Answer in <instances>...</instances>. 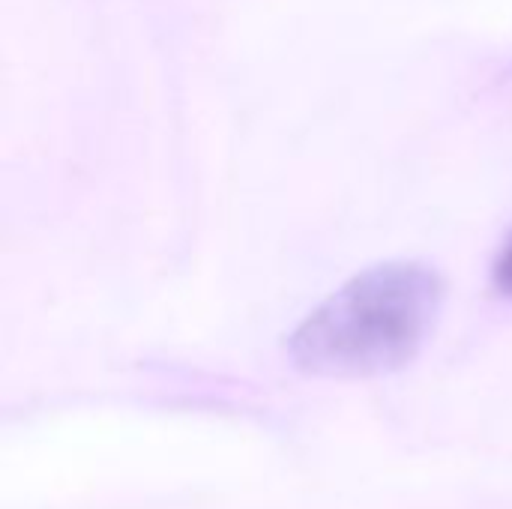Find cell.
<instances>
[{
  "label": "cell",
  "instance_id": "cell-1",
  "mask_svg": "<svg viewBox=\"0 0 512 509\" xmlns=\"http://www.w3.org/2000/svg\"><path fill=\"white\" fill-rule=\"evenodd\" d=\"M441 279L426 264H381L327 297L291 336V360L324 378H369L411 363L432 336Z\"/></svg>",
  "mask_w": 512,
  "mask_h": 509
},
{
  "label": "cell",
  "instance_id": "cell-2",
  "mask_svg": "<svg viewBox=\"0 0 512 509\" xmlns=\"http://www.w3.org/2000/svg\"><path fill=\"white\" fill-rule=\"evenodd\" d=\"M495 285H498V291L504 297L512 300V234L507 237V243H504V249H501V255L495 261Z\"/></svg>",
  "mask_w": 512,
  "mask_h": 509
}]
</instances>
